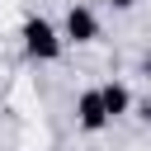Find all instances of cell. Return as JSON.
Returning a JSON list of instances; mask_svg holds the SVG:
<instances>
[{
	"label": "cell",
	"instance_id": "cell-6",
	"mask_svg": "<svg viewBox=\"0 0 151 151\" xmlns=\"http://www.w3.org/2000/svg\"><path fill=\"white\" fill-rule=\"evenodd\" d=\"M109 5H113V9H127V5H132V0H109Z\"/></svg>",
	"mask_w": 151,
	"mask_h": 151
},
{
	"label": "cell",
	"instance_id": "cell-3",
	"mask_svg": "<svg viewBox=\"0 0 151 151\" xmlns=\"http://www.w3.org/2000/svg\"><path fill=\"white\" fill-rule=\"evenodd\" d=\"M66 38H76V42H94V38H99V19H94V9L71 5V9H66Z\"/></svg>",
	"mask_w": 151,
	"mask_h": 151
},
{
	"label": "cell",
	"instance_id": "cell-1",
	"mask_svg": "<svg viewBox=\"0 0 151 151\" xmlns=\"http://www.w3.org/2000/svg\"><path fill=\"white\" fill-rule=\"evenodd\" d=\"M24 47H28V57H38V61H57V57H61V38H57V28H52L47 19H28V24H24Z\"/></svg>",
	"mask_w": 151,
	"mask_h": 151
},
{
	"label": "cell",
	"instance_id": "cell-2",
	"mask_svg": "<svg viewBox=\"0 0 151 151\" xmlns=\"http://www.w3.org/2000/svg\"><path fill=\"white\" fill-rule=\"evenodd\" d=\"M76 123H80L85 132H99V127L109 123V109H104V94H99V90H85V94L76 99Z\"/></svg>",
	"mask_w": 151,
	"mask_h": 151
},
{
	"label": "cell",
	"instance_id": "cell-5",
	"mask_svg": "<svg viewBox=\"0 0 151 151\" xmlns=\"http://www.w3.org/2000/svg\"><path fill=\"white\" fill-rule=\"evenodd\" d=\"M142 118H146V123H151V99H146V104H142Z\"/></svg>",
	"mask_w": 151,
	"mask_h": 151
},
{
	"label": "cell",
	"instance_id": "cell-4",
	"mask_svg": "<svg viewBox=\"0 0 151 151\" xmlns=\"http://www.w3.org/2000/svg\"><path fill=\"white\" fill-rule=\"evenodd\" d=\"M99 94H104V109H109V118H118V113H127V109H132V94H127V85H118V80L99 85Z\"/></svg>",
	"mask_w": 151,
	"mask_h": 151
}]
</instances>
